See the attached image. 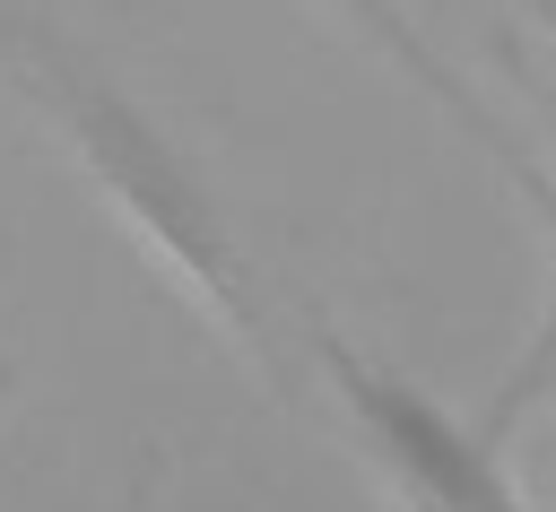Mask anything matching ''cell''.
Instances as JSON below:
<instances>
[{
    "label": "cell",
    "instance_id": "1",
    "mask_svg": "<svg viewBox=\"0 0 556 512\" xmlns=\"http://www.w3.org/2000/svg\"><path fill=\"white\" fill-rule=\"evenodd\" d=\"M330 382V408L356 443V460L374 469V486L391 495V512H539L504 460V443L478 417H452L426 382L374 364L365 347H348L330 321L304 330Z\"/></svg>",
    "mask_w": 556,
    "mask_h": 512
},
{
    "label": "cell",
    "instance_id": "2",
    "mask_svg": "<svg viewBox=\"0 0 556 512\" xmlns=\"http://www.w3.org/2000/svg\"><path fill=\"white\" fill-rule=\"evenodd\" d=\"M547 399H556V87H547V295H539V321H530V338H521L513 373L486 391L478 425H486L495 443H513V425H521V417H539Z\"/></svg>",
    "mask_w": 556,
    "mask_h": 512
}]
</instances>
